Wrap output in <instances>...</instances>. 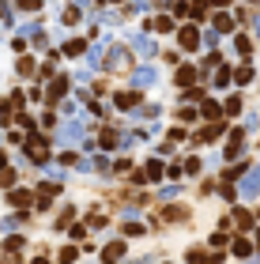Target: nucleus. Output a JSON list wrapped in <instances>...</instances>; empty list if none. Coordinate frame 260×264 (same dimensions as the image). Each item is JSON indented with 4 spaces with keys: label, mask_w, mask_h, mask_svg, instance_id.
I'll list each match as a JSON object with an SVG mask.
<instances>
[{
    "label": "nucleus",
    "mask_w": 260,
    "mask_h": 264,
    "mask_svg": "<svg viewBox=\"0 0 260 264\" xmlns=\"http://www.w3.org/2000/svg\"><path fill=\"white\" fill-rule=\"evenodd\" d=\"M253 26H257V34H260V19H253Z\"/></svg>",
    "instance_id": "f704fd0d"
},
{
    "label": "nucleus",
    "mask_w": 260,
    "mask_h": 264,
    "mask_svg": "<svg viewBox=\"0 0 260 264\" xmlns=\"http://www.w3.org/2000/svg\"><path fill=\"white\" fill-rule=\"evenodd\" d=\"M249 264H257V261H249Z\"/></svg>",
    "instance_id": "ea45409f"
},
{
    "label": "nucleus",
    "mask_w": 260,
    "mask_h": 264,
    "mask_svg": "<svg viewBox=\"0 0 260 264\" xmlns=\"http://www.w3.org/2000/svg\"><path fill=\"white\" fill-rule=\"evenodd\" d=\"M23 8L26 11H38V8H42V0H23Z\"/></svg>",
    "instance_id": "473e14b6"
},
{
    "label": "nucleus",
    "mask_w": 260,
    "mask_h": 264,
    "mask_svg": "<svg viewBox=\"0 0 260 264\" xmlns=\"http://www.w3.org/2000/svg\"><path fill=\"white\" fill-rule=\"evenodd\" d=\"M155 83H159V68H155V64H143V68L132 72V87L136 91H147V87H155Z\"/></svg>",
    "instance_id": "f03ea898"
},
{
    "label": "nucleus",
    "mask_w": 260,
    "mask_h": 264,
    "mask_svg": "<svg viewBox=\"0 0 260 264\" xmlns=\"http://www.w3.org/2000/svg\"><path fill=\"white\" fill-rule=\"evenodd\" d=\"M76 257H79V249H72V246H68V249H60V264H72Z\"/></svg>",
    "instance_id": "412c9836"
},
{
    "label": "nucleus",
    "mask_w": 260,
    "mask_h": 264,
    "mask_svg": "<svg viewBox=\"0 0 260 264\" xmlns=\"http://www.w3.org/2000/svg\"><path fill=\"white\" fill-rule=\"evenodd\" d=\"M257 242H260V230H257Z\"/></svg>",
    "instance_id": "4c0bfd02"
},
{
    "label": "nucleus",
    "mask_w": 260,
    "mask_h": 264,
    "mask_svg": "<svg viewBox=\"0 0 260 264\" xmlns=\"http://www.w3.org/2000/svg\"><path fill=\"white\" fill-rule=\"evenodd\" d=\"M79 53H87V42L83 38H72V42L64 45V57H79Z\"/></svg>",
    "instance_id": "9b49d317"
},
{
    "label": "nucleus",
    "mask_w": 260,
    "mask_h": 264,
    "mask_svg": "<svg viewBox=\"0 0 260 264\" xmlns=\"http://www.w3.org/2000/svg\"><path fill=\"white\" fill-rule=\"evenodd\" d=\"M121 257H125V242H109V246L102 249V261L106 264H117Z\"/></svg>",
    "instance_id": "423d86ee"
},
{
    "label": "nucleus",
    "mask_w": 260,
    "mask_h": 264,
    "mask_svg": "<svg viewBox=\"0 0 260 264\" xmlns=\"http://www.w3.org/2000/svg\"><path fill=\"white\" fill-rule=\"evenodd\" d=\"M76 19H79V11H76V8H68L64 15H60V23H64V26H72V23H76Z\"/></svg>",
    "instance_id": "5701e85b"
},
{
    "label": "nucleus",
    "mask_w": 260,
    "mask_h": 264,
    "mask_svg": "<svg viewBox=\"0 0 260 264\" xmlns=\"http://www.w3.org/2000/svg\"><path fill=\"white\" fill-rule=\"evenodd\" d=\"M193 79H196L193 64H181V68H177V83H181V87H193Z\"/></svg>",
    "instance_id": "1a4fd4ad"
},
{
    "label": "nucleus",
    "mask_w": 260,
    "mask_h": 264,
    "mask_svg": "<svg viewBox=\"0 0 260 264\" xmlns=\"http://www.w3.org/2000/svg\"><path fill=\"white\" fill-rule=\"evenodd\" d=\"M238 53H242V57L249 60V53H253V42H249V34H238Z\"/></svg>",
    "instance_id": "a211bd4d"
},
{
    "label": "nucleus",
    "mask_w": 260,
    "mask_h": 264,
    "mask_svg": "<svg viewBox=\"0 0 260 264\" xmlns=\"http://www.w3.org/2000/svg\"><path fill=\"white\" fill-rule=\"evenodd\" d=\"M196 117H200V113H196V110H189V106H181V121H196Z\"/></svg>",
    "instance_id": "2f4dec72"
},
{
    "label": "nucleus",
    "mask_w": 260,
    "mask_h": 264,
    "mask_svg": "<svg viewBox=\"0 0 260 264\" xmlns=\"http://www.w3.org/2000/svg\"><path fill=\"white\" fill-rule=\"evenodd\" d=\"M155 30H159V34H170V30H174V19H170V15H159V19H155Z\"/></svg>",
    "instance_id": "dca6fc26"
},
{
    "label": "nucleus",
    "mask_w": 260,
    "mask_h": 264,
    "mask_svg": "<svg viewBox=\"0 0 260 264\" xmlns=\"http://www.w3.org/2000/svg\"><path fill=\"white\" fill-rule=\"evenodd\" d=\"M79 4H87V0H79Z\"/></svg>",
    "instance_id": "58836bf2"
},
{
    "label": "nucleus",
    "mask_w": 260,
    "mask_h": 264,
    "mask_svg": "<svg viewBox=\"0 0 260 264\" xmlns=\"http://www.w3.org/2000/svg\"><path fill=\"white\" fill-rule=\"evenodd\" d=\"M211 4H219V8H223V4H230V0H211Z\"/></svg>",
    "instance_id": "72a5a7b5"
},
{
    "label": "nucleus",
    "mask_w": 260,
    "mask_h": 264,
    "mask_svg": "<svg viewBox=\"0 0 260 264\" xmlns=\"http://www.w3.org/2000/svg\"><path fill=\"white\" fill-rule=\"evenodd\" d=\"M87 64H91V68H102V45H94V49L87 53Z\"/></svg>",
    "instance_id": "6ab92c4d"
},
{
    "label": "nucleus",
    "mask_w": 260,
    "mask_h": 264,
    "mask_svg": "<svg viewBox=\"0 0 260 264\" xmlns=\"http://www.w3.org/2000/svg\"><path fill=\"white\" fill-rule=\"evenodd\" d=\"M113 4H117V0H113Z\"/></svg>",
    "instance_id": "a19ab883"
},
{
    "label": "nucleus",
    "mask_w": 260,
    "mask_h": 264,
    "mask_svg": "<svg viewBox=\"0 0 260 264\" xmlns=\"http://www.w3.org/2000/svg\"><path fill=\"white\" fill-rule=\"evenodd\" d=\"M189 264H211V257H204V253H189Z\"/></svg>",
    "instance_id": "c756f323"
},
{
    "label": "nucleus",
    "mask_w": 260,
    "mask_h": 264,
    "mask_svg": "<svg viewBox=\"0 0 260 264\" xmlns=\"http://www.w3.org/2000/svg\"><path fill=\"white\" fill-rule=\"evenodd\" d=\"M242 110V98H227V113H238Z\"/></svg>",
    "instance_id": "7c9ffc66"
},
{
    "label": "nucleus",
    "mask_w": 260,
    "mask_h": 264,
    "mask_svg": "<svg viewBox=\"0 0 260 264\" xmlns=\"http://www.w3.org/2000/svg\"><path fill=\"white\" fill-rule=\"evenodd\" d=\"M132 45H136V49H140L143 53V57H155V53H159V49H155V42H151V38H132Z\"/></svg>",
    "instance_id": "9d476101"
},
{
    "label": "nucleus",
    "mask_w": 260,
    "mask_h": 264,
    "mask_svg": "<svg viewBox=\"0 0 260 264\" xmlns=\"http://www.w3.org/2000/svg\"><path fill=\"white\" fill-rule=\"evenodd\" d=\"M196 170H200V159H189V162L181 166V174H196Z\"/></svg>",
    "instance_id": "393cba45"
},
{
    "label": "nucleus",
    "mask_w": 260,
    "mask_h": 264,
    "mask_svg": "<svg viewBox=\"0 0 260 264\" xmlns=\"http://www.w3.org/2000/svg\"><path fill=\"white\" fill-rule=\"evenodd\" d=\"M30 200H34V193H26V189H11V204L23 208V204H30Z\"/></svg>",
    "instance_id": "4468645a"
},
{
    "label": "nucleus",
    "mask_w": 260,
    "mask_h": 264,
    "mask_svg": "<svg viewBox=\"0 0 260 264\" xmlns=\"http://www.w3.org/2000/svg\"><path fill=\"white\" fill-rule=\"evenodd\" d=\"M177 42H181V49H185V53H193L196 45H200V34H196L193 26H185L181 34H177Z\"/></svg>",
    "instance_id": "39448f33"
},
{
    "label": "nucleus",
    "mask_w": 260,
    "mask_h": 264,
    "mask_svg": "<svg viewBox=\"0 0 260 264\" xmlns=\"http://www.w3.org/2000/svg\"><path fill=\"white\" fill-rule=\"evenodd\" d=\"M34 264H49V261H34Z\"/></svg>",
    "instance_id": "e433bc0d"
},
{
    "label": "nucleus",
    "mask_w": 260,
    "mask_h": 264,
    "mask_svg": "<svg viewBox=\"0 0 260 264\" xmlns=\"http://www.w3.org/2000/svg\"><path fill=\"white\" fill-rule=\"evenodd\" d=\"M211 23H215V34H230V30H234V19H230L227 11H219Z\"/></svg>",
    "instance_id": "6e6552de"
},
{
    "label": "nucleus",
    "mask_w": 260,
    "mask_h": 264,
    "mask_svg": "<svg viewBox=\"0 0 260 264\" xmlns=\"http://www.w3.org/2000/svg\"><path fill=\"white\" fill-rule=\"evenodd\" d=\"M64 91H68V79L60 76V79H53V87H49V98H60Z\"/></svg>",
    "instance_id": "f3484780"
},
{
    "label": "nucleus",
    "mask_w": 260,
    "mask_h": 264,
    "mask_svg": "<svg viewBox=\"0 0 260 264\" xmlns=\"http://www.w3.org/2000/svg\"><path fill=\"white\" fill-rule=\"evenodd\" d=\"M249 253H253V242L238 238V242H234V257H242V261H249Z\"/></svg>",
    "instance_id": "f8f14e48"
},
{
    "label": "nucleus",
    "mask_w": 260,
    "mask_h": 264,
    "mask_svg": "<svg viewBox=\"0 0 260 264\" xmlns=\"http://www.w3.org/2000/svg\"><path fill=\"white\" fill-rule=\"evenodd\" d=\"M125 234H132V238H140V234H143V227H140V223L132 219V223H128V227H125Z\"/></svg>",
    "instance_id": "cd10ccee"
},
{
    "label": "nucleus",
    "mask_w": 260,
    "mask_h": 264,
    "mask_svg": "<svg viewBox=\"0 0 260 264\" xmlns=\"http://www.w3.org/2000/svg\"><path fill=\"white\" fill-rule=\"evenodd\" d=\"M4 249H11V253H15V249H23V238H19V234H15V238H8V242H4Z\"/></svg>",
    "instance_id": "c85d7f7f"
},
{
    "label": "nucleus",
    "mask_w": 260,
    "mask_h": 264,
    "mask_svg": "<svg viewBox=\"0 0 260 264\" xmlns=\"http://www.w3.org/2000/svg\"><path fill=\"white\" fill-rule=\"evenodd\" d=\"M219 113H223V106H219V102H204L200 117H208V121H219Z\"/></svg>",
    "instance_id": "ddd939ff"
},
{
    "label": "nucleus",
    "mask_w": 260,
    "mask_h": 264,
    "mask_svg": "<svg viewBox=\"0 0 260 264\" xmlns=\"http://www.w3.org/2000/svg\"><path fill=\"white\" fill-rule=\"evenodd\" d=\"M4 166H8V162H4V155H0V170H4Z\"/></svg>",
    "instance_id": "c9c22d12"
},
{
    "label": "nucleus",
    "mask_w": 260,
    "mask_h": 264,
    "mask_svg": "<svg viewBox=\"0 0 260 264\" xmlns=\"http://www.w3.org/2000/svg\"><path fill=\"white\" fill-rule=\"evenodd\" d=\"M19 72H23V76H30V72H34V60L23 57V60H19Z\"/></svg>",
    "instance_id": "a878e982"
},
{
    "label": "nucleus",
    "mask_w": 260,
    "mask_h": 264,
    "mask_svg": "<svg viewBox=\"0 0 260 264\" xmlns=\"http://www.w3.org/2000/svg\"><path fill=\"white\" fill-rule=\"evenodd\" d=\"M117 106H121V110H132V106H136V91H128V94H117Z\"/></svg>",
    "instance_id": "aec40b11"
},
{
    "label": "nucleus",
    "mask_w": 260,
    "mask_h": 264,
    "mask_svg": "<svg viewBox=\"0 0 260 264\" xmlns=\"http://www.w3.org/2000/svg\"><path fill=\"white\" fill-rule=\"evenodd\" d=\"M234 79H238V83H249V79H253V68H249V64H245V68H238Z\"/></svg>",
    "instance_id": "4be33fe9"
},
{
    "label": "nucleus",
    "mask_w": 260,
    "mask_h": 264,
    "mask_svg": "<svg viewBox=\"0 0 260 264\" xmlns=\"http://www.w3.org/2000/svg\"><path fill=\"white\" fill-rule=\"evenodd\" d=\"M245 128H234L230 132V144H227V159H242V151H245Z\"/></svg>",
    "instance_id": "20e7f679"
},
{
    "label": "nucleus",
    "mask_w": 260,
    "mask_h": 264,
    "mask_svg": "<svg viewBox=\"0 0 260 264\" xmlns=\"http://www.w3.org/2000/svg\"><path fill=\"white\" fill-rule=\"evenodd\" d=\"M125 57H128L125 45H113V49H109V57L102 60V64H106V68H121V64H125Z\"/></svg>",
    "instance_id": "0eeeda50"
},
{
    "label": "nucleus",
    "mask_w": 260,
    "mask_h": 264,
    "mask_svg": "<svg viewBox=\"0 0 260 264\" xmlns=\"http://www.w3.org/2000/svg\"><path fill=\"white\" fill-rule=\"evenodd\" d=\"M45 178L49 181H64V174H60V166H45Z\"/></svg>",
    "instance_id": "b1692460"
},
{
    "label": "nucleus",
    "mask_w": 260,
    "mask_h": 264,
    "mask_svg": "<svg viewBox=\"0 0 260 264\" xmlns=\"http://www.w3.org/2000/svg\"><path fill=\"white\" fill-rule=\"evenodd\" d=\"M102 147H121L117 144V132H106V136H102Z\"/></svg>",
    "instance_id": "bb28decb"
},
{
    "label": "nucleus",
    "mask_w": 260,
    "mask_h": 264,
    "mask_svg": "<svg viewBox=\"0 0 260 264\" xmlns=\"http://www.w3.org/2000/svg\"><path fill=\"white\" fill-rule=\"evenodd\" d=\"M79 140H83V121H64V125H60L57 144L60 147H72V144H79Z\"/></svg>",
    "instance_id": "f257e3e1"
},
{
    "label": "nucleus",
    "mask_w": 260,
    "mask_h": 264,
    "mask_svg": "<svg viewBox=\"0 0 260 264\" xmlns=\"http://www.w3.org/2000/svg\"><path fill=\"white\" fill-rule=\"evenodd\" d=\"M242 196L245 200H257L260 196V166H253V170L242 178Z\"/></svg>",
    "instance_id": "7ed1b4c3"
},
{
    "label": "nucleus",
    "mask_w": 260,
    "mask_h": 264,
    "mask_svg": "<svg viewBox=\"0 0 260 264\" xmlns=\"http://www.w3.org/2000/svg\"><path fill=\"white\" fill-rule=\"evenodd\" d=\"M143 178L159 181V178H162V162H159V159H151V162H147V170H143Z\"/></svg>",
    "instance_id": "2eb2a0df"
}]
</instances>
